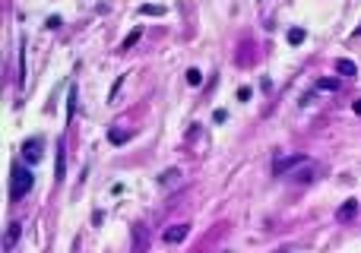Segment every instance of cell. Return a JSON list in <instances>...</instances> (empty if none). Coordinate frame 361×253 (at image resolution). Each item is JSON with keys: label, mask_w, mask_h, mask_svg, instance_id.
<instances>
[{"label": "cell", "mask_w": 361, "mask_h": 253, "mask_svg": "<svg viewBox=\"0 0 361 253\" xmlns=\"http://www.w3.org/2000/svg\"><path fill=\"white\" fill-rule=\"evenodd\" d=\"M23 158H25L29 165L42 162V139H38V136H29V139L23 143Z\"/></svg>", "instance_id": "obj_2"}, {"label": "cell", "mask_w": 361, "mask_h": 253, "mask_svg": "<svg viewBox=\"0 0 361 253\" xmlns=\"http://www.w3.org/2000/svg\"><path fill=\"white\" fill-rule=\"evenodd\" d=\"M178 177H180V171H178V168H171V171H165V174L158 177V184H162V187H175Z\"/></svg>", "instance_id": "obj_8"}, {"label": "cell", "mask_w": 361, "mask_h": 253, "mask_svg": "<svg viewBox=\"0 0 361 253\" xmlns=\"http://www.w3.org/2000/svg\"><path fill=\"white\" fill-rule=\"evenodd\" d=\"M250 95H253L250 85H241V89H238V102H250Z\"/></svg>", "instance_id": "obj_16"}, {"label": "cell", "mask_w": 361, "mask_h": 253, "mask_svg": "<svg viewBox=\"0 0 361 253\" xmlns=\"http://www.w3.org/2000/svg\"><path fill=\"white\" fill-rule=\"evenodd\" d=\"M32 184H35L32 171H29V168H23V165H16V168H13V187H10L13 199H23L25 193L32 190Z\"/></svg>", "instance_id": "obj_1"}, {"label": "cell", "mask_w": 361, "mask_h": 253, "mask_svg": "<svg viewBox=\"0 0 361 253\" xmlns=\"http://www.w3.org/2000/svg\"><path fill=\"white\" fill-rule=\"evenodd\" d=\"M187 234H190V225H175V228L165 231V244H180Z\"/></svg>", "instance_id": "obj_4"}, {"label": "cell", "mask_w": 361, "mask_h": 253, "mask_svg": "<svg viewBox=\"0 0 361 253\" xmlns=\"http://www.w3.org/2000/svg\"><path fill=\"white\" fill-rule=\"evenodd\" d=\"M19 237V225H10V231H6V250L13 247V241Z\"/></svg>", "instance_id": "obj_15"}, {"label": "cell", "mask_w": 361, "mask_h": 253, "mask_svg": "<svg viewBox=\"0 0 361 253\" xmlns=\"http://www.w3.org/2000/svg\"><path fill=\"white\" fill-rule=\"evenodd\" d=\"M336 70L342 73V76H355V73H358V66L352 63V61H345V57H339V61H336Z\"/></svg>", "instance_id": "obj_7"}, {"label": "cell", "mask_w": 361, "mask_h": 253, "mask_svg": "<svg viewBox=\"0 0 361 253\" xmlns=\"http://www.w3.org/2000/svg\"><path fill=\"white\" fill-rule=\"evenodd\" d=\"M139 38H143V25H136V29H133V32H130V35H127V38H124V44H120V51H130V48H133V44H136V42H139Z\"/></svg>", "instance_id": "obj_6"}, {"label": "cell", "mask_w": 361, "mask_h": 253, "mask_svg": "<svg viewBox=\"0 0 361 253\" xmlns=\"http://www.w3.org/2000/svg\"><path fill=\"white\" fill-rule=\"evenodd\" d=\"M339 85H342L339 79H317V89H323V92H336Z\"/></svg>", "instance_id": "obj_12"}, {"label": "cell", "mask_w": 361, "mask_h": 253, "mask_svg": "<svg viewBox=\"0 0 361 253\" xmlns=\"http://www.w3.org/2000/svg\"><path fill=\"white\" fill-rule=\"evenodd\" d=\"M64 177V139H57V181Z\"/></svg>", "instance_id": "obj_14"}, {"label": "cell", "mask_w": 361, "mask_h": 253, "mask_svg": "<svg viewBox=\"0 0 361 253\" xmlns=\"http://www.w3.org/2000/svg\"><path fill=\"white\" fill-rule=\"evenodd\" d=\"M358 209V199H345V206H339V222H349Z\"/></svg>", "instance_id": "obj_5"}, {"label": "cell", "mask_w": 361, "mask_h": 253, "mask_svg": "<svg viewBox=\"0 0 361 253\" xmlns=\"http://www.w3.org/2000/svg\"><path fill=\"white\" fill-rule=\"evenodd\" d=\"M108 139H111V143H127V139H130V133H127V130H117V126H111V130H108Z\"/></svg>", "instance_id": "obj_11"}, {"label": "cell", "mask_w": 361, "mask_h": 253, "mask_svg": "<svg viewBox=\"0 0 361 253\" xmlns=\"http://www.w3.org/2000/svg\"><path fill=\"white\" fill-rule=\"evenodd\" d=\"M295 165H307V158H304V155H285V158H276V165H272V174L282 177L285 171L295 168Z\"/></svg>", "instance_id": "obj_3"}, {"label": "cell", "mask_w": 361, "mask_h": 253, "mask_svg": "<svg viewBox=\"0 0 361 253\" xmlns=\"http://www.w3.org/2000/svg\"><path fill=\"white\" fill-rule=\"evenodd\" d=\"M352 111H355V114H361V98H358L355 105H352Z\"/></svg>", "instance_id": "obj_17"}, {"label": "cell", "mask_w": 361, "mask_h": 253, "mask_svg": "<svg viewBox=\"0 0 361 253\" xmlns=\"http://www.w3.org/2000/svg\"><path fill=\"white\" fill-rule=\"evenodd\" d=\"M304 38H307L304 29H289V44H301Z\"/></svg>", "instance_id": "obj_13"}, {"label": "cell", "mask_w": 361, "mask_h": 253, "mask_svg": "<svg viewBox=\"0 0 361 253\" xmlns=\"http://www.w3.org/2000/svg\"><path fill=\"white\" fill-rule=\"evenodd\" d=\"M139 13H143V16H162L165 6L162 3H146V6H139Z\"/></svg>", "instance_id": "obj_10"}, {"label": "cell", "mask_w": 361, "mask_h": 253, "mask_svg": "<svg viewBox=\"0 0 361 253\" xmlns=\"http://www.w3.org/2000/svg\"><path fill=\"white\" fill-rule=\"evenodd\" d=\"M187 85H193V89H197V85H203V73H200L197 66H190V70H187Z\"/></svg>", "instance_id": "obj_9"}]
</instances>
